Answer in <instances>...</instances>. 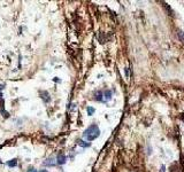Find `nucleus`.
<instances>
[{
	"label": "nucleus",
	"instance_id": "nucleus-1",
	"mask_svg": "<svg viewBox=\"0 0 184 172\" xmlns=\"http://www.w3.org/2000/svg\"><path fill=\"white\" fill-rule=\"evenodd\" d=\"M99 134H100V130H99L98 125L92 124V125H90L87 130L84 131L83 138H84L87 141H92V140L97 139L98 137H99Z\"/></svg>",
	"mask_w": 184,
	"mask_h": 172
},
{
	"label": "nucleus",
	"instance_id": "nucleus-2",
	"mask_svg": "<svg viewBox=\"0 0 184 172\" xmlns=\"http://www.w3.org/2000/svg\"><path fill=\"white\" fill-rule=\"evenodd\" d=\"M66 162H67V156H66V155H63V154H59L58 156H57V164L62 165V164H65Z\"/></svg>",
	"mask_w": 184,
	"mask_h": 172
},
{
	"label": "nucleus",
	"instance_id": "nucleus-3",
	"mask_svg": "<svg viewBox=\"0 0 184 172\" xmlns=\"http://www.w3.org/2000/svg\"><path fill=\"white\" fill-rule=\"evenodd\" d=\"M57 158H53V157H49L47 160H45V162H44V165L45 166H54L55 164H57V161H55Z\"/></svg>",
	"mask_w": 184,
	"mask_h": 172
},
{
	"label": "nucleus",
	"instance_id": "nucleus-4",
	"mask_svg": "<svg viewBox=\"0 0 184 172\" xmlns=\"http://www.w3.org/2000/svg\"><path fill=\"white\" fill-rule=\"evenodd\" d=\"M39 94H40V98L44 100V102H49V101H51V98H49V94L47 93V92L41 91Z\"/></svg>",
	"mask_w": 184,
	"mask_h": 172
},
{
	"label": "nucleus",
	"instance_id": "nucleus-5",
	"mask_svg": "<svg viewBox=\"0 0 184 172\" xmlns=\"http://www.w3.org/2000/svg\"><path fill=\"white\" fill-rule=\"evenodd\" d=\"M103 95H104V101H109L111 99H112V91H105L104 93H103Z\"/></svg>",
	"mask_w": 184,
	"mask_h": 172
},
{
	"label": "nucleus",
	"instance_id": "nucleus-6",
	"mask_svg": "<svg viewBox=\"0 0 184 172\" xmlns=\"http://www.w3.org/2000/svg\"><path fill=\"white\" fill-rule=\"evenodd\" d=\"M95 99H96L97 101H104L103 92H97V93H96V96H95Z\"/></svg>",
	"mask_w": 184,
	"mask_h": 172
},
{
	"label": "nucleus",
	"instance_id": "nucleus-7",
	"mask_svg": "<svg viewBox=\"0 0 184 172\" xmlns=\"http://www.w3.org/2000/svg\"><path fill=\"white\" fill-rule=\"evenodd\" d=\"M7 165L10 166V168H14V166H16V165H17V161H16L15 158H13V160H10V161L7 162Z\"/></svg>",
	"mask_w": 184,
	"mask_h": 172
},
{
	"label": "nucleus",
	"instance_id": "nucleus-8",
	"mask_svg": "<svg viewBox=\"0 0 184 172\" xmlns=\"http://www.w3.org/2000/svg\"><path fill=\"white\" fill-rule=\"evenodd\" d=\"M78 145L82 146V147H90V142H85V141H83V140H79V141H78Z\"/></svg>",
	"mask_w": 184,
	"mask_h": 172
},
{
	"label": "nucleus",
	"instance_id": "nucleus-9",
	"mask_svg": "<svg viewBox=\"0 0 184 172\" xmlns=\"http://www.w3.org/2000/svg\"><path fill=\"white\" fill-rule=\"evenodd\" d=\"M87 114L90 115V116L95 114V108H92V107H87Z\"/></svg>",
	"mask_w": 184,
	"mask_h": 172
},
{
	"label": "nucleus",
	"instance_id": "nucleus-10",
	"mask_svg": "<svg viewBox=\"0 0 184 172\" xmlns=\"http://www.w3.org/2000/svg\"><path fill=\"white\" fill-rule=\"evenodd\" d=\"M28 172H38V171H37L36 169H33V168H31V169H29V171H28Z\"/></svg>",
	"mask_w": 184,
	"mask_h": 172
},
{
	"label": "nucleus",
	"instance_id": "nucleus-11",
	"mask_svg": "<svg viewBox=\"0 0 184 172\" xmlns=\"http://www.w3.org/2000/svg\"><path fill=\"white\" fill-rule=\"evenodd\" d=\"M4 90V85H0V91H2Z\"/></svg>",
	"mask_w": 184,
	"mask_h": 172
},
{
	"label": "nucleus",
	"instance_id": "nucleus-12",
	"mask_svg": "<svg viewBox=\"0 0 184 172\" xmlns=\"http://www.w3.org/2000/svg\"><path fill=\"white\" fill-rule=\"evenodd\" d=\"M39 172H49L47 170H39Z\"/></svg>",
	"mask_w": 184,
	"mask_h": 172
}]
</instances>
